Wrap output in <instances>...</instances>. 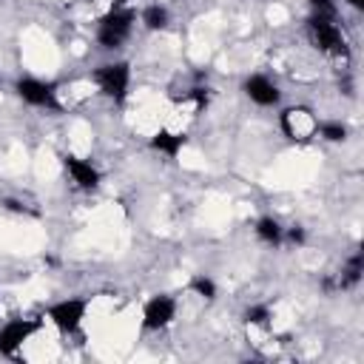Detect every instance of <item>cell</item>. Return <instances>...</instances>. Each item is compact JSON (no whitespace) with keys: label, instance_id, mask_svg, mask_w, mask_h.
<instances>
[{"label":"cell","instance_id":"1","mask_svg":"<svg viewBox=\"0 0 364 364\" xmlns=\"http://www.w3.org/2000/svg\"><path fill=\"white\" fill-rule=\"evenodd\" d=\"M136 14L128 9V6H111L108 14L100 17V26H97V43L100 48H119L125 43V37L131 34V26H134Z\"/></svg>","mask_w":364,"mask_h":364},{"label":"cell","instance_id":"2","mask_svg":"<svg viewBox=\"0 0 364 364\" xmlns=\"http://www.w3.org/2000/svg\"><path fill=\"white\" fill-rule=\"evenodd\" d=\"M94 82L100 85V91L105 97H111L114 102H122L131 85V65L128 63H105L94 71Z\"/></svg>","mask_w":364,"mask_h":364},{"label":"cell","instance_id":"3","mask_svg":"<svg viewBox=\"0 0 364 364\" xmlns=\"http://www.w3.org/2000/svg\"><path fill=\"white\" fill-rule=\"evenodd\" d=\"M307 34H310V43L318 51H324V54H347L344 37H341V31L336 28L333 20H327V17H310L307 20Z\"/></svg>","mask_w":364,"mask_h":364},{"label":"cell","instance_id":"4","mask_svg":"<svg viewBox=\"0 0 364 364\" xmlns=\"http://www.w3.org/2000/svg\"><path fill=\"white\" fill-rule=\"evenodd\" d=\"M88 310V299H63L48 307V318L60 333H77Z\"/></svg>","mask_w":364,"mask_h":364},{"label":"cell","instance_id":"5","mask_svg":"<svg viewBox=\"0 0 364 364\" xmlns=\"http://www.w3.org/2000/svg\"><path fill=\"white\" fill-rule=\"evenodd\" d=\"M40 330L37 318H11L0 327V355H14L23 341H28Z\"/></svg>","mask_w":364,"mask_h":364},{"label":"cell","instance_id":"6","mask_svg":"<svg viewBox=\"0 0 364 364\" xmlns=\"http://www.w3.org/2000/svg\"><path fill=\"white\" fill-rule=\"evenodd\" d=\"M316 125H318V119L304 105H296V108H284L282 111V131L290 139H310L316 134Z\"/></svg>","mask_w":364,"mask_h":364},{"label":"cell","instance_id":"7","mask_svg":"<svg viewBox=\"0 0 364 364\" xmlns=\"http://www.w3.org/2000/svg\"><path fill=\"white\" fill-rule=\"evenodd\" d=\"M14 91L23 102L28 105H40V108H57V97H54V85L43 82L37 77H20L14 82Z\"/></svg>","mask_w":364,"mask_h":364},{"label":"cell","instance_id":"8","mask_svg":"<svg viewBox=\"0 0 364 364\" xmlns=\"http://www.w3.org/2000/svg\"><path fill=\"white\" fill-rule=\"evenodd\" d=\"M176 316V301L171 296H154L142 307V327L145 330H162L173 321Z\"/></svg>","mask_w":364,"mask_h":364},{"label":"cell","instance_id":"9","mask_svg":"<svg viewBox=\"0 0 364 364\" xmlns=\"http://www.w3.org/2000/svg\"><path fill=\"white\" fill-rule=\"evenodd\" d=\"M63 165H65V171L71 173V179L77 182V188L94 191V188L100 185V171H97L88 159H80V156H74V154H65V156H63Z\"/></svg>","mask_w":364,"mask_h":364},{"label":"cell","instance_id":"10","mask_svg":"<svg viewBox=\"0 0 364 364\" xmlns=\"http://www.w3.org/2000/svg\"><path fill=\"white\" fill-rule=\"evenodd\" d=\"M245 94L256 102V105H276L279 100H282V91H279V85L276 82H270L267 77H262V74H253V77H247L245 80Z\"/></svg>","mask_w":364,"mask_h":364},{"label":"cell","instance_id":"11","mask_svg":"<svg viewBox=\"0 0 364 364\" xmlns=\"http://www.w3.org/2000/svg\"><path fill=\"white\" fill-rule=\"evenodd\" d=\"M185 142H188L185 134H173V131H168V128H159V131L151 136V148L159 151V154H165V156H176V154L185 148Z\"/></svg>","mask_w":364,"mask_h":364},{"label":"cell","instance_id":"12","mask_svg":"<svg viewBox=\"0 0 364 364\" xmlns=\"http://www.w3.org/2000/svg\"><path fill=\"white\" fill-rule=\"evenodd\" d=\"M256 236H259L262 242H267V245H279L282 236H284V230H282V225H279L273 216H262V219L256 222Z\"/></svg>","mask_w":364,"mask_h":364},{"label":"cell","instance_id":"13","mask_svg":"<svg viewBox=\"0 0 364 364\" xmlns=\"http://www.w3.org/2000/svg\"><path fill=\"white\" fill-rule=\"evenodd\" d=\"M361 273H364V253H353V256L347 259L344 270H341L338 284H341V287H353V284H358Z\"/></svg>","mask_w":364,"mask_h":364},{"label":"cell","instance_id":"14","mask_svg":"<svg viewBox=\"0 0 364 364\" xmlns=\"http://www.w3.org/2000/svg\"><path fill=\"white\" fill-rule=\"evenodd\" d=\"M142 23L148 31H159L168 26V9L165 6H148L142 9Z\"/></svg>","mask_w":364,"mask_h":364},{"label":"cell","instance_id":"15","mask_svg":"<svg viewBox=\"0 0 364 364\" xmlns=\"http://www.w3.org/2000/svg\"><path fill=\"white\" fill-rule=\"evenodd\" d=\"M316 134L321 136V139H327V142H344L347 139V128L341 125V122H318L316 125Z\"/></svg>","mask_w":364,"mask_h":364},{"label":"cell","instance_id":"16","mask_svg":"<svg viewBox=\"0 0 364 364\" xmlns=\"http://www.w3.org/2000/svg\"><path fill=\"white\" fill-rule=\"evenodd\" d=\"M191 290H193L196 296H202V299H213V296H216V284H213V279H208V276H193V279H191Z\"/></svg>","mask_w":364,"mask_h":364},{"label":"cell","instance_id":"17","mask_svg":"<svg viewBox=\"0 0 364 364\" xmlns=\"http://www.w3.org/2000/svg\"><path fill=\"white\" fill-rule=\"evenodd\" d=\"M245 321L247 324H267L270 321V310H267V304H250L247 310H245Z\"/></svg>","mask_w":364,"mask_h":364},{"label":"cell","instance_id":"18","mask_svg":"<svg viewBox=\"0 0 364 364\" xmlns=\"http://www.w3.org/2000/svg\"><path fill=\"white\" fill-rule=\"evenodd\" d=\"M307 3L313 9V17H327V20L336 17V3L333 0H307Z\"/></svg>","mask_w":364,"mask_h":364},{"label":"cell","instance_id":"19","mask_svg":"<svg viewBox=\"0 0 364 364\" xmlns=\"http://www.w3.org/2000/svg\"><path fill=\"white\" fill-rule=\"evenodd\" d=\"M287 239H290L293 245H301V242H304V228H299V225H293V228L287 230Z\"/></svg>","mask_w":364,"mask_h":364},{"label":"cell","instance_id":"20","mask_svg":"<svg viewBox=\"0 0 364 364\" xmlns=\"http://www.w3.org/2000/svg\"><path fill=\"white\" fill-rule=\"evenodd\" d=\"M347 3H350V6H353V9H358V11H361V9H364V0H347Z\"/></svg>","mask_w":364,"mask_h":364},{"label":"cell","instance_id":"21","mask_svg":"<svg viewBox=\"0 0 364 364\" xmlns=\"http://www.w3.org/2000/svg\"><path fill=\"white\" fill-rule=\"evenodd\" d=\"M111 3H114V6H125V0H111Z\"/></svg>","mask_w":364,"mask_h":364}]
</instances>
